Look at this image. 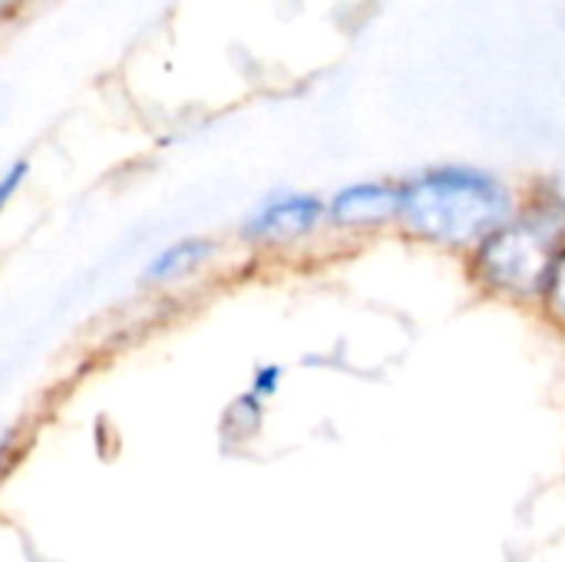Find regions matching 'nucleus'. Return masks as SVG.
<instances>
[{
  "instance_id": "nucleus-8",
  "label": "nucleus",
  "mask_w": 565,
  "mask_h": 562,
  "mask_svg": "<svg viewBox=\"0 0 565 562\" xmlns=\"http://www.w3.org/2000/svg\"><path fill=\"white\" fill-rule=\"evenodd\" d=\"M536 318L565 341V248L556 258V268H553V278H550V288H546V298H543Z\"/></svg>"
},
{
  "instance_id": "nucleus-5",
  "label": "nucleus",
  "mask_w": 565,
  "mask_h": 562,
  "mask_svg": "<svg viewBox=\"0 0 565 562\" xmlns=\"http://www.w3.org/2000/svg\"><path fill=\"white\" fill-rule=\"evenodd\" d=\"M222 255V242L212 235H185L169 242L166 248H159L146 268H142V285L149 288H169L179 282H189L195 275H202L205 268L215 265V258Z\"/></svg>"
},
{
  "instance_id": "nucleus-6",
  "label": "nucleus",
  "mask_w": 565,
  "mask_h": 562,
  "mask_svg": "<svg viewBox=\"0 0 565 562\" xmlns=\"http://www.w3.org/2000/svg\"><path fill=\"white\" fill-rule=\"evenodd\" d=\"M265 411H268V404L258 401L252 391H245L228 404L222 427H225V434H235V441H252L265 424Z\"/></svg>"
},
{
  "instance_id": "nucleus-1",
  "label": "nucleus",
  "mask_w": 565,
  "mask_h": 562,
  "mask_svg": "<svg viewBox=\"0 0 565 562\" xmlns=\"http://www.w3.org/2000/svg\"><path fill=\"white\" fill-rule=\"evenodd\" d=\"M523 202L526 185L493 166L470 159L424 162L401 176L397 238L411 248L463 262Z\"/></svg>"
},
{
  "instance_id": "nucleus-9",
  "label": "nucleus",
  "mask_w": 565,
  "mask_h": 562,
  "mask_svg": "<svg viewBox=\"0 0 565 562\" xmlns=\"http://www.w3.org/2000/svg\"><path fill=\"white\" fill-rule=\"evenodd\" d=\"M281 388H285V364H278V361H265V364H258L255 371H252V384H248V391L258 397V401H275L278 394H281Z\"/></svg>"
},
{
  "instance_id": "nucleus-4",
  "label": "nucleus",
  "mask_w": 565,
  "mask_h": 562,
  "mask_svg": "<svg viewBox=\"0 0 565 562\" xmlns=\"http://www.w3.org/2000/svg\"><path fill=\"white\" fill-rule=\"evenodd\" d=\"M328 235L338 245H367L397 235L401 222V176L348 179L324 195Z\"/></svg>"
},
{
  "instance_id": "nucleus-3",
  "label": "nucleus",
  "mask_w": 565,
  "mask_h": 562,
  "mask_svg": "<svg viewBox=\"0 0 565 562\" xmlns=\"http://www.w3.org/2000/svg\"><path fill=\"white\" fill-rule=\"evenodd\" d=\"M235 235L242 248L268 258H295L321 248L324 242H331L324 195L288 185L271 189L242 215Z\"/></svg>"
},
{
  "instance_id": "nucleus-10",
  "label": "nucleus",
  "mask_w": 565,
  "mask_h": 562,
  "mask_svg": "<svg viewBox=\"0 0 565 562\" xmlns=\"http://www.w3.org/2000/svg\"><path fill=\"white\" fill-rule=\"evenodd\" d=\"M30 3H33V0H0V23H7V20H17V17H23Z\"/></svg>"
},
{
  "instance_id": "nucleus-7",
  "label": "nucleus",
  "mask_w": 565,
  "mask_h": 562,
  "mask_svg": "<svg viewBox=\"0 0 565 562\" xmlns=\"http://www.w3.org/2000/svg\"><path fill=\"white\" fill-rule=\"evenodd\" d=\"M523 185H526V202L546 209L553 219H559L565 225V166L550 169V172H540V176H533Z\"/></svg>"
},
{
  "instance_id": "nucleus-2",
  "label": "nucleus",
  "mask_w": 565,
  "mask_h": 562,
  "mask_svg": "<svg viewBox=\"0 0 565 562\" xmlns=\"http://www.w3.org/2000/svg\"><path fill=\"white\" fill-rule=\"evenodd\" d=\"M565 248V225L546 209L523 202V209L503 222L493 235H487L463 262L467 285L503 308H516L536 315L556 258Z\"/></svg>"
}]
</instances>
